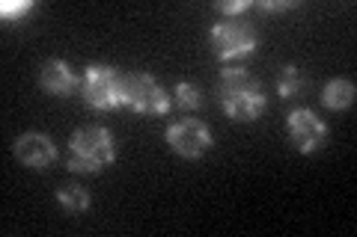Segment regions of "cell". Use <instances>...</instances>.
<instances>
[{"mask_svg":"<svg viewBox=\"0 0 357 237\" xmlns=\"http://www.w3.org/2000/svg\"><path fill=\"white\" fill-rule=\"evenodd\" d=\"M286 133H289V140H292V145L301 154H312L328 142L325 119H319V113L310 110V107H298V110L289 113L286 116Z\"/></svg>","mask_w":357,"mask_h":237,"instance_id":"cell-7","label":"cell"},{"mask_svg":"<svg viewBox=\"0 0 357 237\" xmlns=\"http://www.w3.org/2000/svg\"><path fill=\"white\" fill-rule=\"evenodd\" d=\"M30 13H36V0H3L0 3V15H3V21H13V24H18Z\"/></svg>","mask_w":357,"mask_h":237,"instance_id":"cell-14","label":"cell"},{"mask_svg":"<svg viewBox=\"0 0 357 237\" xmlns=\"http://www.w3.org/2000/svg\"><path fill=\"white\" fill-rule=\"evenodd\" d=\"M354 98H357V86L349 77H331L325 89H321V101L331 110H349L354 104Z\"/></svg>","mask_w":357,"mask_h":237,"instance_id":"cell-10","label":"cell"},{"mask_svg":"<svg viewBox=\"0 0 357 237\" xmlns=\"http://www.w3.org/2000/svg\"><path fill=\"white\" fill-rule=\"evenodd\" d=\"M173 101L185 110H199L203 107V92H199V86L191 81H178L173 89Z\"/></svg>","mask_w":357,"mask_h":237,"instance_id":"cell-13","label":"cell"},{"mask_svg":"<svg viewBox=\"0 0 357 237\" xmlns=\"http://www.w3.org/2000/svg\"><path fill=\"white\" fill-rule=\"evenodd\" d=\"M259 6L262 13H289V9H298L301 3L298 0H262V3H253Z\"/></svg>","mask_w":357,"mask_h":237,"instance_id":"cell-16","label":"cell"},{"mask_svg":"<svg viewBox=\"0 0 357 237\" xmlns=\"http://www.w3.org/2000/svg\"><path fill=\"white\" fill-rule=\"evenodd\" d=\"M253 6V0H218L215 9L223 18H241Z\"/></svg>","mask_w":357,"mask_h":237,"instance_id":"cell-15","label":"cell"},{"mask_svg":"<svg viewBox=\"0 0 357 237\" xmlns=\"http://www.w3.org/2000/svg\"><path fill=\"white\" fill-rule=\"evenodd\" d=\"M13 154L30 169H48L54 161H57V145H54V140L48 137V133L24 131L21 137H15Z\"/></svg>","mask_w":357,"mask_h":237,"instance_id":"cell-8","label":"cell"},{"mask_svg":"<svg viewBox=\"0 0 357 237\" xmlns=\"http://www.w3.org/2000/svg\"><path fill=\"white\" fill-rule=\"evenodd\" d=\"M81 81H84V77L77 74L66 60H60V56H51V60H45L42 69H39V86L45 89V92L57 95V98H66V95H72V92H81Z\"/></svg>","mask_w":357,"mask_h":237,"instance_id":"cell-9","label":"cell"},{"mask_svg":"<svg viewBox=\"0 0 357 237\" xmlns=\"http://www.w3.org/2000/svg\"><path fill=\"white\" fill-rule=\"evenodd\" d=\"M122 107H131L149 116H164L173 107V95L146 72H131L122 81Z\"/></svg>","mask_w":357,"mask_h":237,"instance_id":"cell-5","label":"cell"},{"mask_svg":"<svg viewBox=\"0 0 357 237\" xmlns=\"http://www.w3.org/2000/svg\"><path fill=\"white\" fill-rule=\"evenodd\" d=\"M54 199H57V205L66 211V213H86L89 205H93V196H89V190L84 184L77 181H66L57 187V193H54Z\"/></svg>","mask_w":357,"mask_h":237,"instance_id":"cell-11","label":"cell"},{"mask_svg":"<svg viewBox=\"0 0 357 237\" xmlns=\"http://www.w3.org/2000/svg\"><path fill=\"white\" fill-rule=\"evenodd\" d=\"M208 42H211V51L220 63H229V60H244V56H253L256 44H259V36L256 30L248 24L244 18H218L208 30Z\"/></svg>","mask_w":357,"mask_h":237,"instance_id":"cell-3","label":"cell"},{"mask_svg":"<svg viewBox=\"0 0 357 237\" xmlns=\"http://www.w3.org/2000/svg\"><path fill=\"white\" fill-rule=\"evenodd\" d=\"M122 81H126V74H119L114 65L89 63L84 69L81 95L93 110H116L122 107Z\"/></svg>","mask_w":357,"mask_h":237,"instance_id":"cell-4","label":"cell"},{"mask_svg":"<svg viewBox=\"0 0 357 237\" xmlns=\"http://www.w3.org/2000/svg\"><path fill=\"white\" fill-rule=\"evenodd\" d=\"M218 98L232 122H256L268 110V95L262 83L241 65H223L220 69Z\"/></svg>","mask_w":357,"mask_h":237,"instance_id":"cell-1","label":"cell"},{"mask_svg":"<svg viewBox=\"0 0 357 237\" xmlns=\"http://www.w3.org/2000/svg\"><path fill=\"white\" fill-rule=\"evenodd\" d=\"M114 161H116V137L110 128L84 125L69 137L66 163H69L72 172L96 175V172H102V169L114 166Z\"/></svg>","mask_w":357,"mask_h":237,"instance_id":"cell-2","label":"cell"},{"mask_svg":"<svg viewBox=\"0 0 357 237\" xmlns=\"http://www.w3.org/2000/svg\"><path fill=\"white\" fill-rule=\"evenodd\" d=\"M167 145L185 161H197L203 157L211 145H215V133L203 119H178L167 125Z\"/></svg>","mask_w":357,"mask_h":237,"instance_id":"cell-6","label":"cell"},{"mask_svg":"<svg viewBox=\"0 0 357 237\" xmlns=\"http://www.w3.org/2000/svg\"><path fill=\"white\" fill-rule=\"evenodd\" d=\"M307 92V77L295 63H286L280 77H277V95L280 98H295Z\"/></svg>","mask_w":357,"mask_h":237,"instance_id":"cell-12","label":"cell"}]
</instances>
